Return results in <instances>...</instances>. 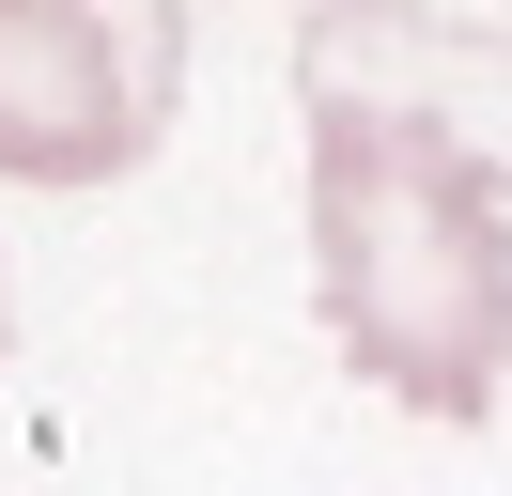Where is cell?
<instances>
[{
    "label": "cell",
    "mask_w": 512,
    "mask_h": 496,
    "mask_svg": "<svg viewBox=\"0 0 512 496\" xmlns=\"http://www.w3.org/2000/svg\"><path fill=\"white\" fill-rule=\"evenodd\" d=\"M311 295L326 341L419 419H497L512 372V186L466 124L311 109Z\"/></svg>",
    "instance_id": "cell-1"
},
{
    "label": "cell",
    "mask_w": 512,
    "mask_h": 496,
    "mask_svg": "<svg viewBox=\"0 0 512 496\" xmlns=\"http://www.w3.org/2000/svg\"><path fill=\"white\" fill-rule=\"evenodd\" d=\"M187 93V0H0V171L109 186Z\"/></svg>",
    "instance_id": "cell-2"
}]
</instances>
